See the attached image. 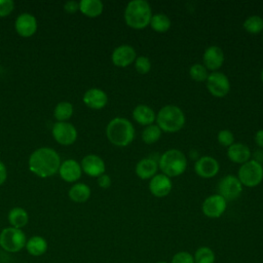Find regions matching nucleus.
Listing matches in <instances>:
<instances>
[{
	"mask_svg": "<svg viewBox=\"0 0 263 263\" xmlns=\"http://www.w3.org/2000/svg\"><path fill=\"white\" fill-rule=\"evenodd\" d=\"M193 258L194 263H215L216 255L211 248L200 247L195 251Z\"/></svg>",
	"mask_w": 263,
	"mask_h": 263,
	"instance_id": "obj_31",
	"label": "nucleus"
},
{
	"mask_svg": "<svg viewBox=\"0 0 263 263\" xmlns=\"http://www.w3.org/2000/svg\"><path fill=\"white\" fill-rule=\"evenodd\" d=\"M133 118L139 124L148 126L150 124H153L156 118V114L151 107L144 104H140L134 108Z\"/></svg>",
	"mask_w": 263,
	"mask_h": 263,
	"instance_id": "obj_21",
	"label": "nucleus"
},
{
	"mask_svg": "<svg viewBox=\"0 0 263 263\" xmlns=\"http://www.w3.org/2000/svg\"><path fill=\"white\" fill-rule=\"evenodd\" d=\"M227 156L232 162L242 164L250 160L251 150L242 143H233L227 148Z\"/></svg>",
	"mask_w": 263,
	"mask_h": 263,
	"instance_id": "obj_20",
	"label": "nucleus"
},
{
	"mask_svg": "<svg viewBox=\"0 0 263 263\" xmlns=\"http://www.w3.org/2000/svg\"><path fill=\"white\" fill-rule=\"evenodd\" d=\"M98 185L103 188V189H107L110 187L111 185V178L110 176L103 174L100 177H98Z\"/></svg>",
	"mask_w": 263,
	"mask_h": 263,
	"instance_id": "obj_37",
	"label": "nucleus"
},
{
	"mask_svg": "<svg viewBox=\"0 0 263 263\" xmlns=\"http://www.w3.org/2000/svg\"><path fill=\"white\" fill-rule=\"evenodd\" d=\"M171 263H194V258L189 252L180 251L173 256Z\"/></svg>",
	"mask_w": 263,
	"mask_h": 263,
	"instance_id": "obj_35",
	"label": "nucleus"
},
{
	"mask_svg": "<svg viewBox=\"0 0 263 263\" xmlns=\"http://www.w3.org/2000/svg\"><path fill=\"white\" fill-rule=\"evenodd\" d=\"M255 143L258 147L263 148V129H259L255 134Z\"/></svg>",
	"mask_w": 263,
	"mask_h": 263,
	"instance_id": "obj_40",
	"label": "nucleus"
},
{
	"mask_svg": "<svg viewBox=\"0 0 263 263\" xmlns=\"http://www.w3.org/2000/svg\"><path fill=\"white\" fill-rule=\"evenodd\" d=\"M61 165L58 152L48 147L36 149L29 158L30 171L38 177L47 178L55 175Z\"/></svg>",
	"mask_w": 263,
	"mask_h": 263,
	"instance_id": "obj_1",
	"label": "nucleus"
},
{
	"mask_svg": "<svg viewBox=\"0 0 263 263\" xmlns=\"http://www.w3.org/2000/svg\"><path fill=\"white\" fill-rule=\"evenodd\" d=\"M27 237L22 229L6 227L0 233V247L8 253H17L26 247Z\"/></svg>",
	"mask_w": 263,
	"mask_h": 263,
	"instance_id": "obj_7",
	"label": "nucleus"
},
{
	"mask_svg": "<svg viewBox=\"0 0 263 263\" xmlns=\"http://www.w3.org/2000/svg\"><path fill=\"white\" fill-rule=\"evenodd\" d=\"M219 195H221L226 201L234 200L242 192V185L238 178L233 175H227L223 177L218 184Z\"/></svg>",
	"mask_w": 263,
	"mask_h": 263,
	"instance_id": "obj_9",
	"label": "nucleus"
},
{
	"mask_svg": "<svg viewBox=\"0 0 263 263\" xmlns=\"http://www.w3.org/2000/svg\"><path fill=\"white\" fill-rule=\"evenodd\" d=\"M189 76L191 77L192 80L196 82H203L206 80L209 76V72H208V69L202 64L196 63L190 67Z\"/></svg>",
	"mask_w": 263,
	"mask_h": 263,
	"instance_id": "obj_32",
	"label": "nucleus"
},
{
	"mask_svg": "<svg viewBox=\"0 0 263 263\" xmlns=\"http://www.w3.org/2000/svg\"><path fill=\"white\" fill-rule=\"evenodd\" d=\"M81 168L82 171L90 176V177H100L101 175L105 174V162L104 160L96 154H88L84 156L81 160Z\"/></svg>",
	"mask_w": 263,
	"mask_h": 263,
	"instance_id": "obj_16",
	"label": "nucleus"
},
{
	"mask_svg": "<svg viewBox=\"0 0 263 263\" xmlns=\"http://www.w3.org/2000/svg\"><path fill=\"white\" fill-rule=\"evenodd\" d=\"M217 140L220 145L228 148L229 146H231L234 143V135L229 129H221L218 133Z\"/></svg>",
	"mask_w": 263,
	"mask_h": 263,
	"instance_id": "obj_34",
	"label": "nucleus"
},
{
	"mask_svg": "<svg viewBox=\"0 0 263 263\" xmlns=\"http://www.w3.org/2000/svg\"><path fill=\"white\" fill-rule=\"evenodd\" d=\"M224 60L225 55L222 48L217 45H211L203 52L202 65L208 69V71L210 70L215 72L223 66Z\"/></svg>",
	"mask_w": 263,
	"mask_h": 263,
	"instance_id": "obj_14",
	"label": "nucleus"
},
{
	"mask_svg": "<svg viewBox=\"0 0 263 263\" xmlns=\"http://www.w3.org/2000/svg\"><path fill=\"white\" fill-rule=\"evenodd\" d=\"M135 69L140 74H147L151 70V62L145 55L137 57L135 61Z\"/></svg>",
	"mask_w": 263,
	"mask_h": 263,
	"instance_id": "obj_33",
	"label": "nucleus"
},
{
	"mask_svg": "<svg viewBox=\"0 0 263 263\" xmlns=\"http://www.w3.org/2000/svg\"><path fill=\"white\" fill-rule=\"evenodd\" d=\"M261 80H262V82H263V69H262V71H261Z\"/></svg>",
	"mask_w": 263,
	"mask_h": 263,
	"instance_id": "obj_41",
	"label": "nucleus"
},
{
	"mask_svg": "<svg viewBox=\"0 0 263 263\" xmlns=\"http://www.w3.org/2000/svg\"><path fill=\"white\" fill-rule=\"evenodd\" d=\"M243 29L250 33V34H259L263 32V18L259 15H251L248 16L243 24H242Z\"/></svg>",
	"mask_w": 263,
	"mask_h": 263,
	"instance_id": "obj_28",
	"label": "nucleus"
},
{
	"mask_svg": "<svg viewBox=\"0 0 263 263\" xmlns=\"http://www.w3.org/2000/svg\"><path fill=\"white\" fill-rule=\"evenodd\" d=\"M205 84L209 92L217 98L225 97L230 90V82L228 77L219 71L210 73L205 80Z\"/></svg>",
	"mask_w": 263,
	"mask_h": 263,
	"instance_id": "obj_8",
	"label": "nucleus"
},
{
	"mask_svg": "<svg viewBox=\"0 0 263 263\" xmlns=\"http://www.w3.org/2000/svg\"><path fill=\"white\" fill-rule=\"evenodd\" d=\"M73 105L70 102H60L53 111L54 118L58 121H66L73 114Z\"/></svg>",
	"mask_w": 263,
	"mask_h": 263,
	"instance_id": "obj_29",
	"label": "nucleus"
},
{
	"mask_svg": "<svg viewBox=\"0 0 263 263\" xmlns=\"http://www.w3.org/2000/svg\"><path fill=\"white\" fill-rule=\"evenodd\" d=\"M104 9V5L100 0H81L79 2V10L88 17L99 16Z\"/></svg>",
	"mask_w": 263,
	"mask_h": 263,
	"instance_id": "obj_25",
	"label": "nucleus"
},
{
	"mask_svg": "<svg viewBox=\"0 0 263 263\" xmlns=\"http://www.w3.org/2000/svg\"><path fill=\"white\" fill-rule=\"evenodd\" d=\"M149 26L158 33H164L171 28V20L165 13L152 14Z\"/></svg>",
	"mask_w": 263,
	"mask_h": 263,
	"instance_id": "obj_27",
	"label": "nucleus"
},
{
	"mask_svg": "<svg viewBox=\"0 0 263 263\" xmlns=\"http://www.w3.org/2000/svg\"><path fill=\"white\" fill-rule=\"evenodd\" d=\"M158 170V163L152 158H143L136 164V175L142 179L147 180L154 177Z\"/></svg>",
	"mask_w": 263,
	"mask_h": 263,
	"instance_id": "obj_22",
	"label": "nucleus"
},
{
	"mask_svg": "<svg viewBox=\"0 0 263 263\" xmlns=\"http://www.w3.org/2000/svg\"><path fill=\"white\" fill-rule=\"evenodd\" d=\"M157 163L161 174L170 178L178 177L186 171L187 158L182 151L178 149H170L162 153Z\"/></svg>",
	"mask_w": 263,
	"mask_h": 263,
	"instance_id": "obj_5",
	"label": "nucleus"
},
{
	"mask_svg": "<svg viewBox=\"0 0 263 263\" xmlns=\"http://www.w3.org/2000/svg\"><path fill=\"white\" fill-rule=\"evenodd\" d=\"M52 137L61 145H71L77 139V130L72 123L57 121L52 126Z\"/></svg>",
	"mask_w": 263,
	"mask_h": 263,
	"instance_id": "obj_10",
	"label": "nucleus"
},
{
	"mask_svg": "<svg viewBox=\"0 0 263 263\" xmlns=\"http://www.w3.org/2000/svg\"><path fill=\"white\" fill-rule=\"evenodd\" d=\"M59 174L61 178L69 183L77 181L82 174V168L80 163H78L74 159H67L63 162H61Z\"/></svg>",
	"mask_w": 263,
	"mask_h": 263,
	"instance_id": "obj_19",
	"label": "nucleus"
},
{
	"mask_svg": "<svg viewBox=\"0 0 263 263\" xmlns=\"http://www.w3.org/2000/svg\"><path fill=\"white\" fill-rule=\"evenodd\" d=\"M152 17V10L149 3L145 0L129 1L124 9L125 24L137 30H141L149 26Z\"/></svg>",
	"mask_w": 263,
	"mask_h": 263,
	"instance_id": "obj_3",
	"label": "nucleus"
},
{
	"mask_svg": "<svg viewBox=\"0 0 263 263\" xmlns=\"http://www.w3.org/2000/svg\"><path fill=\"white\" fill-rule=\"evenodd\" d=\"M106 136L113 145L125 147L129 145L135 138V127L128 119L115 117L107 124Z\"/></svg>",
	"mask_w": 263,
	"mask_h": 263,
	"instance_id": "obj_2",
	"label": "nucleus"
},
{
	"mask_svg": "<svg viewBox=\"0 0 263 263\" xmlns=\"http://www.w3.org/2000/svg\"><path fill=\"white\" fill-rule=\"evenodd\" d=\"M262 34H263V32H262Z\"/></svg>",
	"mask_w": 263,
	"mask_h": 263,
	"instance_id": "obj_43",
	"label": "nucleus"
},
{
	"mask_svg": "<svg viewBox=\"0 0 263 263\" xmlns=\"http://www.w3.org/2000/svg\"><path fill=\"white\" fill-rule=\"evenodd\" d=\"M64 9L69 13H74V12L79 10V2H76V1H73V0L68 1L64 5Z\"/></svg>",
	"mask_w": 263,
	"mask_h": 263,
	"instance_id": "obj_38",
	"label": "nucleus"
},
{
	"mask_svg": "<svg viewBox=\"0 0 263 263\" xmlns=\"http://www.w3.org/2000/svg\"><path fill=\"white\" fill-rule=\"evenodd\" d=\"M83 103L90 109L100 110L103 109L108 103L107 93L98 87L87 89L83 95Z\"/></svg>",
	"mask_w": 263,
	"mask_h": 263,
	"instance_id": "obj_18",
	"label": "nucleus"
},
{
	"mask_svg": "<svg viewBox=\"0 0 263 263\" xmlns=\"http://www.w3.org/2000/svg\"><path fill=\"white\" fill-rule=\"evenodd\" d=\"M227 201L218 193L208 196L201 205V211L208 218L216 219L221 217L226 211Z\"/></svg>",
	"mask_w": 263,
	"mask_h": 263,
	"instance_id": "obj_11",
	"label": "nucleus"
},
{
	"mask_svg": "<svg viewBox=\"0 0 263 263\" xmlns=\"http://www.w3.org/2000/svg\"><path fill=\"white\" fill-rule=\"evenodd\" d=\"M220 170L218 160L212 156H201L194 163V171L196 175L201 178L209 179L215 177Z\"/></svg>",
	"mask_w": 263,
	"mask_h": 263,
	"instance_id": "obj_13",
	"label": "nucleus"
},
{
	"mask_svg": "<svg viewBox=\"0 0 263 263\" xmlns=\"http://www.w3.org/2000/svg\"><path fill=\"white\" fill-rule=\"evenodd\" d=\"M25 248L31 256L39 257L46 253L48 249V243L44 237L40 235H34L27 239Z\"/></svg>",
	"mask_w": 263,
	"mask_h": 263,
	"instance_id": "obj_23",
	"label": "nucleus"
},
{
	"mask_svg": "<svg viewBox=\"0 0 263 263\" xmlns=\"http://www.w3.org/2000/svg\"><path fill=\"white\" fill-rule=\"evenodd\" d=\"M237 178L242 186L255 187L263 180V166L256 159H250L240 165Z\"/></svg>",
	"mask_w": 263,
	"mask_h": 263,
	"instance_id": "obj_6",
	"label": "nucleus"
},
{
	"mask_svg": "<svg viewBox=\"0 0 263 263\" xmlns=\"http://www.w3.org/2000/svg\"><path fill=\"white\" fill-rule=\"evenodd\" d=\"M156 263H167V262H165V261H159V262H156Z\"/></svg>",
	"mask_w": 263,
	"mask_h": 263,
	"instance_id": "obj_42",
	"label": "nucleus"
},
{
	"mask_svg": "<svg viewBox=\"0 0 263 263\" xmlns=\"http://www.w3.org/2000/svg\"><path fill=\"white\" fill-rule=\"evenodd\" d=\"M69 197L75 202H84L90 197V188L84 183H76L70 188Z\"/></svg>",
	"mask_w": 263,
	"mask_h": 263,
	"instance_id": "obj_26",
	"label": "nucleus"
},
{
	"mask_svg": "<svg viewBox=\"0 0 263 263\" xmlns=\"http://www.w3.org/2000/svg\"><path fill=\"white\" fill-rule=\"evenodd\" d=\"M173 183L170 177L163 174H156L150 179L149 190L155 197H164L170 194Z\"/></svg>",
	"mask_w": 263,
	"mask_h": 263,
	"instance_id": "obj_15",
	"label": "nucleus"
},
{
	"mask_svg": "<svg viewBox=\"0 0 263 263\" xmlns=\"http://www.w3.org/2000/svg\"><path fill=\"white\" fill-rule=\"evenodd\" d=\"M7 219H8L9 224L11 225V227L22 229L23 227H25L27 225V223L29 221V216L25 209L15 206L9 211Z\"/></svg>",
	"mask_w": 263,
	"mask_h": 263,
	"instance_id": "obj_24",
	"label": "nucleus"
},
{
	"mask_svg": "<svg viewBox=\"0 0 263 263\" xmlns=\"http://www.w3.org/2000/svg\"><path fill=\"white\" fill-rule=\"evenodd\" d=\"M14 2L12 0H0V17H4L12 12Z\"/></svg>",
	"mask_w": 263,
	"mask_h": 263,
	"instance_id": "obj_36",
	"label": "nucleus"
},
{
	"mask_svg": "<svg viewBox=\"0 0 263 263\" xmlns=\"http://www.w3.org/2000/svg\"><path fill=\"white\" fill-rule=\"evenodd\" d=\"M161 129L157 124H150L145 126L142 132V140L146 144H154L161 137Z\"/></svg>",
	"mask_w": 263,
	"mask_h": 263,
	"instance_id": "obj_30",
	"label": "nucleus"
},
{
	"mask_svg": "<svg viewBox=\"0 0 263 263\" xmlns=\"http://www.w3.org/2000/svg\"><path fill=\"white\" fill-rule=\"evenodd\" d=\"M136 59H137V53L135 48L128 44H122L117 46L111 54L112 63L116 67H120V68H125L129 66L130 64L135 63Z\"/></svg>",
	"mask_w": 263,
	"mask_h": 263,
	"instance_id": "obj_12",
	"label": "nucleus"
},
{
	"mask_svg": "<svg viewBox=\"0 0 263 263\" xmlns=\"http://www.w3.org/2000/svg\"><path fill=\"white\" fill-rule=\"evenodd\" d=\"M7 179V170L5 164L0 160V185H2Z\"/></svg>",
	"mask_w": 263,
	"mask_h": 263,
	"instance_id": "obj_39",
	"label": "nucleus"
},
{
	"mask_svg": "<svg viewBox=\"0 0 263 263\" xmlns=\"http://www.w3.org/2000/svg\"><path fill=\"white\" fill-rule=\"evenodd\" d=\"M185 114L176 105H165L156 114L155 121L161 132L177 133L185 124Z\"/></svg>",
	"mask_w": 263,
	"mask_h": 263,
	"instance_id": "obj_4",
	"label": "nucleus"
},
{
	"mask_svg": "<svg viewBox=\"0 0 263 263\" xmlns=\"http://www.w3.org/2000/svg\"><path fill=\"white\" fill-rule=\"evenodd\" d=\"M16 33L22 37H31L37 30V21L31 13H21L14 24Z\"/></svg>",
	"mask_w": 263,
	"mask_h": 263,
	"instance_id": "obj_17",
	"label": "nucleus"
}]
</instances>
